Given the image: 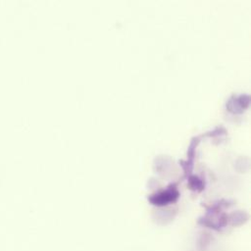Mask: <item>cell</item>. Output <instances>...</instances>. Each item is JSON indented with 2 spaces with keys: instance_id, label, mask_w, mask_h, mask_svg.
I'll return each instance as SVG.
<instances>
[{
  "instance_id": "1",
  "label": "cell",
  "mask_w": 251,
  "mask_h": 251,
  "mask_svg": "<svg viewBox=\"0 0 251 251\" xmlns=\"http://www.w3.org/2000/svg\"><path fill=\"white\" fill-rule=\"evenodd\" d=\"M177 196V192L173 189V190H168L166 192H163L161 194H158L156 196H153L151 198V201L154 204H158V205H163L165 203H168L169 201H172L174 199V197Z\"/></svg>"
}]
</instances>
